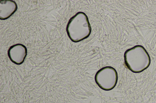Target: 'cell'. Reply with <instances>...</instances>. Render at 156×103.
<instances>
[{
	"label": "cell",
	"mask_w": 156,
	"mask_h": 103,
	"mask_svg": "<svg viewBox=\"0 0 156 103\" xmlns=\"http://www.w3.org/2000/svg\"><path fill=\"white\" fill-rule=\"evenodd\" d=\"M125 65L132 73H142L150 66L151 58L144 47L136 45L125 51L124 55Z\"/></svg>",
	"instance_id": "2"
},
{
	"label": "cell",
	"mask_w": 156,
	"mask_h": 103,
	"mask_svg": "<svg viewBox=\"0 0 156 103\" xmlns=\"http://www.w3.org/2000/svg\"><path fill=\"white\" fill-rule=\"evenodd\" d=\"M18 9V5L14 1H0V19L7 20L14 14Z\"/></svg>",
	"instance_id": "5"
},
{
	"label": "cell",
	"mask_w": 156,
	"mask_h": 103,
	"mask_svg": "<svg viewBox=\"0 0 156 103\" xmlns=\"http://www.w3.org/2000/svg\"><path fill=\"white\" fill-rule=\"evenodd\" d=\"M118 74L112 67L105 66L101 68L96 73L94 80L100 88L109 91L116 87L118 81Z\"/></svg>",
	"instance_id": "3"
},
{
	"label": "cell",
	"mask_w": 156,
	"mask_h": 103,
	"mask_svg": "<svg viewBox=\"0 0 156 103\" xmlns=\"http://www.w3.org/2000/svg\"><path fill=\"white\" fill-rule=\"evenodd\" d=\"M92 28L88 17L80 12L71 17L66 25V32L69 39L74 43L80 42L91 34Z\"/></svg>",
	"instance_id": "1"
},
{
	"label": "cell",
	"mask_w": 156,
	"mask_h": 103,
	"mask_svg": "<svg viewBox=\"0 0 156 103\" xmlns=\"http://www.w3.org/2000/svg\"><path fill=\"white\" fill-rule=\"evenodd\" d=\"M8 55L12 63L17 65H21L24 62L27 56V48L22 44L14 45L9 47Z\"/></svg>",
	"instance_id": "4"
}]
</instances>
